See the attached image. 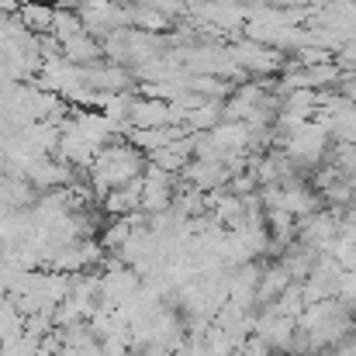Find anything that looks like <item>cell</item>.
Instances as JSON below:
<instances>
[{
  "label": "cell",
  "mask_w": 356,
  "mask_h": 356,
  "mask_svg": "<svg viewBox=\"0 0 356 356\" xmlns=\"http://www.w3.org/2000/svg\"><path fill=\"white\" fill-rule=\"evenodd\" d=\"M138 166H142V159H138L135 149H124V145H118V149L115 145L111 149H101L97 159H94V184H97L101 194H108L115 187L131 184V177L138 173Z\"/></svg>",
  "instance_id": "6da1fadb"
},
{
  "label": "cell",
  "mask_w": 356,
  "mask_h": 356,
  "mask_svg": "<svg viewBox=\"0 0 356 356\" xmlns=\"http://www.w3.org/2000/svg\"><path fill=\"white\" fill-rule=\"evenodd\" d=\"M17 17H21V24H24L28 31L49 35V31H52V21H56V7H52L49 0H31V3L21 7Z\"/></svg>",
  "instance_id": "7a4b0ae2"
}]
</instances>
